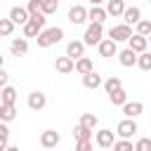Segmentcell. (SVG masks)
<instances>
[{
  "mask_svg": "<svg viewBox=\"0 0 151 151\" xmlns=\"http://www.w3.org/2000/svg\"><path fill=\"white\" fill-rule=\"evenodd\" d=\"M87 19H90V17H87V9H85L83 5H73V7L68 9V21H71V24L78 26V24H85Z\"/></svg>",
  "mask_w": 151,
  "mask_h": 151,
  "instance_id": "cell-7",
  "label": "cell"
},
{
  "mask_svg": "<svg viewBox=\"0 0 151 151\" xmlns=\"http://www.w3.org/2000/svg\"><path fill=\"white\" fill-rule=\"evenodd\" d=\"M83 85H85V87H90V90H97V87H101V85H104V80H101V76H99L97 71H90V73H85V76H83Z\"/></svg>",
  "mask_w": 151,
  "mask_h": 151,
  "instance_id": "cell-17",
  "label": "cell"
},
{
  "mask_svg": "<svg viewBox=\"0 0 151 151\" xmlns=\"http://www.w3.org/2000/svg\"><path fill=\"white\" fill-rule=\"evenodd\" d=\"M90 2H92V5H101L104 0H90Z\"/></svg>",
  "mask_w": 151,
  "mask_h": 151,
  "instance_id": "cell-39",
  "label": "cell"
},
{
  "mask_svg": "<svg viewBox=\"0 0 151 151\" xmlns=\"http://www.w3.org/2000/svg\"><path fill=\"white\" fill-rule=\"evenodd\" d=\"M137 33H142V35H151V21H146V19H142V21H137Z\"/></svg>",
  "mask_w": 151,
  "mask_h": 151,
  "instance_id": "cell-34",
  "label": "cell"
},
{
  "mask_svg": "<svg viewBox=\"0 0 151 151\" xmlns=\"http://www.w3.org/2000/svg\"><path fill=\"white\" fill-rule=\"evenodd\" d=\"M109 99H111V104H113V106H123V104L127 101V92H125L123 87H118L116 92H111V94H109Z\"/></svg>",
  "mask_w": 151,
  "mask_h": 151,
  "instance_id": "cell-24",
  "label": "cell"
},
{
  "mask_svg": "<svg viewBox=\"0 0 151 151\" xmlns=\"http://www.w3.org/2000/svg\"><path fill=\"white\" fill-rule=\"evenodd\" d=\"M142 111H144L142 101H125L123 104V116L125 118H137V116H142Z\"/></svg>",
  "mask_w": 151,
  "mask_h": 151,
  "instance_id": "cell-15",
  "label": "cell"
},
{
  "mask_svg": "<svg viewBox=\"0 0 151 151\" xmlns=\"http://www.w3.org/2000/svg\"><path fill=\"white\" fill-rule=\"evenodd\" d=\"M80 123H83L85 127H92V130H94L99 120H97V116H94V113H83V116H80Z\"/></svg>",
  "mask_w": 151,
  "mask_h": 151,
  "instance_id": "cell-31",
  "label": "cell"
},
{
  "mask_svg": "<svg viewBox=\"0 0 151 151\" xmlns=\"http://www.w3.org/2000/svg\"><path fill=\"white\" fill-rule=\"evenodd\" d=\"M106 12H109V17H123L125 2L123 0H106Z\"/></svg>",
  "mask_w": 151,
  "mask_h": 151,
  "instance_id": "cell-21",
  "label": "cell"
},
{
  "mask_svg": "<svg viewBox=\"0 0 151 151\" xmlns=\"http://www.w3.org/2000/svg\"><path fill=\"white\" fill-rule=\"evenodd\" d=\"M7 83H9V73H7V71H5V68H2V71H0V85H2V87H5V85H7Z\"/></svg>",
  "mask_w": 151,
  "mask_h": 151,
  "instance_id": "cell-38",
  "label": "cell"
},
{
  "mask_svg": "<svg viewBox=\"0 0 151 151\" xmlns=\"http://www.w3.org/2000/svg\"><path fill=\"white\" fill-rule=\"evenodd\" d=\"M149 42H151V35H149Z\"/></svg>",
  "mask_w": 151,
  "mask_h": 151,
  "instance_id": "cell-40",
  "label": "cell"
},
{
  "mask_svg": "<svg viewBox=\"0 0 151 151\" xmlns=\"http://www.w3.org/2000/svg\"><path fill=\"white\" fill-rule=\"evenodd\" d=\"M9 50H12V54H14V57L26 54V52H28V42H26V38H14V40L9 42Z\"/></svg>",
  "mask_w": 151,
  "mask_h": 151,
  "instance_id": "cell-20",
  "label": "cell"
},
{
  "mask_svg": "<svg viewBox=\"0 0 151 151\" xmlns=\"http://www.w3.org/2000/svg\"><path fill=\"white\" fill-rule=\"evenodd\" d=\"M76 71H78L80 76H85V73H90V71H94V66H92V59H87L85 54H83L80 59H76Z\"/></svg>",
  "mask_w": 151,
  "mask_h": 151,
  "instance_id": "cell-22",
  "label": "cell"
},
{
  "mask_svg": "<svg viewBox=\"0 0 151 151\" xmlns=\"http://www.w3.org/2000/svg\"><path fill=\"white\" fill-rule=\"evenodd\" d=\"M118 87H123V83H120V78H118V76H111L109 80H104V90H106L109 94H111V92H116Z\"/></svg>",
  "mask_w": 151,
  "mask_h": 151,
  "instance_id": "cell-27",
  "label": "cell"
},
{
  "mask_svg": "<svg viewBox=\"0 0 151 151\" xmlns=\"http://www.w3.org/2000/svg\"><path fill=\"white\" fill-rule=\"evenodd\" d=\"M94 142H97V146H101V149H111L113 146V142H116V137H113V130H99L97 134H94Z\"/></svg>",
  "mask_w": 151,
  "mask_h": 151,
  "instance_id": "cell-9",
  "label": "cell"
},
{
  "mask_svg": "<svg viewBox=\"0 0 151 151\" xmlns=\"http://www.w3.org/2000/svg\"><path fill=\"white\" fill-rule=\"evenodd\" d=\"M7 137H9V130L2 120V125H0V151H7Z\"/></svg>",
  "mask_w": 151,
  "mask_h": 151,
  "instance_id": "cell-32",
  "label": "cell"
},
{
  "mask_svg": "<svg viewBox=\"0 0 151 151\" xmlns=\"http://www.w3.org/2000/svg\"><path fill=\"white\" fill-rule=\"evenodd\" d=\"M61 38H64V31H61L59 26H54V28L40 31V35H38L35 40H38V47H50V45H57Z\"/></svg>",
  "mask_w": 151,
  "mask_h": 151,
  "instance_id": "cell-2",
  "label": "cell"
},
{
  "mask_svg": "<svg viewBox=\"0 0 151 151\" xmlns=\"http://www.w3.org/2000/svg\"><path fill=\"white\" fill-rule=\"evenodd\" d=\"M137 52L132 50V47H127V50H123V52H118V61H120V66H125V68H130V66H134L137 64Z\"/></svg>",
  "mask_w": 151,
  "mask_h": 151,
  "instance_id": "cell-14",
  "label": "cell"
},
{
  "mask_svg": "<svg viewBox=\"0 0 151 151\" xmlns=\"http://www.w3.org/2000/svg\"><path fill=\"white\" fill-rule=\"evenodd\" d=\"M123 19H125V24H137V21H142V9L139 7H125V12H123Z\"/></svg>",
  "mask_w": 151,
  "mask_h": 151,
  "instance_id": "cell-19",
  "label": "cell"
},
{
  "mask_svg": "<svg viewBox=\"0 0 151 151\" xmlns=\"http://www.w3.org/2000/svg\"><path fill=\"white\" fill-rule=\"evenodd\" d=\"M59 142H61V137H59V132H54V130H45V132L40 134V146H42V149H54V146H59Z\"/></svg>",
  "mask_w": 151,
  "mask_h": 151,
  "instance_id": "cell-8",
  "label": "cell"
},
{
  "mask_svg": "<svg viewBox=\"0 0 151 151\" xmlns=\"http://www.w3.org/2000/svg\"><path fill=\"white\" fill-rule=\"evenodd\" d=\"M137 66L142 71H151V52H139V59H137Z\"/></svg>",
  "mask_w": 151,
  "mask_h": 151,
  "instance_id": "cell-26",
  "label": "cell"
},
{
  "mask_svg": "<svg viewBox=\"0 0 151 151\" xmlns=\"http://www.w3.org/2000/svg\"><path fill=\"white\" fill-rule=\"evenodd\" d=\"M14 101H17V90L5 85L2 87V104H14Z\"/></svg>",
  "mask_w": 151,
  "mask_h": 151,
  "instance_id": "cell-28",
  "label": "cell"
},
{
  "mask_svg": "<svg viewBox=\"0 0 151 151\" xmlns=\"http://www.w3.org/2000/svg\"><path fill=\"white\" fill-rule=\"evenodd\" d=\"M149 149H151V139H146V137H142L134 144V151H149Z\"/></svg>",
  "mask_w": 151,
  "mask_h": 151,
  "instance_id": "cell-37",
  "label": "cell"
},
{
  "mask_svg": "<svg viewBox=\"0 0 151 151\" xmlns=\"http://www.w3.org/2000/svg\"><path fill=\"white\" fill-rule=\"evenodd\" d=\"M92 149V139H78L76 142V151H90Z\"/></svg>",
  "mask_w": 151,
  "mask_h": 151,
  "instance_id": "cell-36",
  "label": "cell"
},
{
  "mask_svg": "<svg viewBox=\"0 0 151 151\" xmlns=\"http://www.w3.org/2000/svg\"><path fill=\"white\" fill-rule=\"evenodd\" d=\"M83 40H85V45H99L104 40V26L97 24V21H90V26L85 28Z\"/></svg>",
  "mask_w": 151,
  "mask_h": 151,
  "instance_id": "cell-3",
  "label": "cell"
},
{
  "mask_svg": "<svg viewBox=\"0 0 151 151\" xmlns=\"http://www.w3.org/2000/svg\"><path fill=\"white\" fill-rule=\"evenodd\" d=\"M45 12H40V14H31V19L24 24V35L26 38H38L40 35V31H45Z\"/></svg>",
  "mask_w": 151,
  "mask_h": 151,
  "instance_id": "cell-1",
  "label": "cell"
},
{
  "mask_svg": "<svg viewBox=\"0 0 151 151\" xmlns=\"http://www.w3.org/2000/svg\"><path fill=\"white\" fill-rule=\"evenodd\" d=\"M97 47H99V57H106V59H109V57H116V54H118V47H116V40H113V38L101 40Z\"/></svg>",
  "mask_w": 151,
  "mask_h": 151,
  "instance_id": "cell-11",
  "label": "cell"
},
{
  "mask_svg": "<svg viewBox=\"0 0 151 151\" xmlns=\"http://www.w3.org/2000/svg\"><path fill=\"white\" fill-rule=\"evenodd\" d=\"M54 68H57V73H61V76H66V73H73V71H76V59H73V57H68V54H64V57H57V61H54Z\"/></svg>",
  "mask_w": 151,
  "mask_h": 151,
  "instance_id": "cell-4",
  "label": "cell"
},
{
  "mask_svg": "<svg viewBox=\"0 0 151 151\" xmlns=\"http://www.w3.org/2000/svg\"><path fill=\"white\" fill-rule=\"evenodd\" d=\"M59 9V0H42V12L45 14H54Z\"/></svg>",
  "mask_w": 151,
  "mask_h": 151,
  "instance_id": "cell-33",
  "label": "cell"
},
{
  "mask_svg": "<svg viewBox=\"0 0 151 151\" xmlns=\"http://www.w3.org/2000/svg\"><path fill=\"white\" fill-rule=\"evenodd\" d=\"M12 31H14V21L7 17V19H0V33L2 35H12Z\"/></svg>",
  "mask_w": 151,
  "mask_h": 151,
  "instance_id": "cell-30",
  "label": "cell"
},
{
  "mask_svg": "<svg viewBox=\"0 0 151 151\" xmlns=\"http://www.w3.org/2000/svg\"><path fill=\"white\" fill-rule=\"evenodd\" d=\"M134 146H132V142L127 139V137H123V139H118V142H113V151H132Z\"/></svg>",
  "mask_w": 151,
  "mask_h": 151,
  "instance_id": "cell-29",
  "label": "cell"
},
{
  "mask_svg": "<svg viewBox=\"0 0 151 151\" xmlns=\"http://www.w3.org/2000/svg\"><path fill=\"white\" fill-rule=\"evenodd\" d=\"M139 127H137V123H134V118H125V120H120L118 123V127H116V134H120V137H132L134 132H137Z\"/></svg>",
  "mask_w": 151,
  "mask_h": 151,
  "instance_id": "cell-6",
  "label": "cell"
},
{
  "mask_svg": "<svg viewBox=\"0 0 151 151\" xmlns=\"http://www.w3.org/2000/svg\"><path fill=\"white\" fill-rule=\"evenodd\" d=\"M45 104H47V97H45L42 92H38V90H35V92H31V94H28V109H31V111H42V109H45Z\"/></svg>",
  "mask_w": 151,
  "mask_h": 151,
  "instance_id": "cell-12",
  "label": "cell"
},
{
  "mask_svg": "<svg viewBox=\"0 0 151 151\" xmlns=\"http://www.w3.org/2000/svg\"><path fill=\"white\" fill-rule=\"evenodd\" d=\"M26 7H28L31 14H40V12H42V0H28Z\"/></svg>",
  "mask_w": 151,
  "mask_h": 151,
  "instance_id": "cell-35",
  "label": "cell"
},
{
  "mask_svg": "<svg viewBox=\"0 0 151 151\" xmlns=\"http://www.w3.org/2000/svg\"><path fill=\"white\" fill-rule=\"evenodd\" d=\"M87 17H90V21H97V24H104L106 21V17H109V12L101 7V5H92V9L87 12Z\"/></svg>",
  "mask_w": 151,
  "mask_h": 151,
  "instance_id": "cell-18",
  "label": "cell"
},
{
  "mask_svg": "<svg viewBox=\"0 0 151 151\" xmlns=\"http://www.w3.org/2000/svg\"><path fill=\"white\" fill-rule=\"evenodd\" d=\"M83 52H85V40H71V42L66 45V54L73 57V59H80Z\"/></svg>",
  "mask_w": 151,
  "mask_h": 151,
  "instance_id": "cell-16",
  "label": "cell"
},
{
  "mask_svg": "<svg viewBox=\"0 0 151 151\" xmlns=\"http://www.w3.org/2000/svg\"><path fill=\"white\" fill-rule=\"evenodd\" d=\"M149 2H151V0H149Z\"/></svg>",
  "mask_w": 151,
  "mask_h": 151,
  "instance_id": "cell-41",
  "label": "cell"
},
{
  "mask_svg": "<svg viewBox=\"0 0 151 151\" xmlns=\"http://www.w3.org/2000/svg\"><path fill=\"white\" fill-rule=\"evenodd\" d=\"M127 47H132V50L139 54V52H144V50L149 47V38L142 35V33H134V35H130V40H127Z\"/></svg>",
  "mask_w": 151,
  "mask_h": 151,
  "instance_id": "cell-10",
  "label": "cell"
},
{
  "mask_svg": "<svg viewBox=\"0 0 151 151\" xmlns=\"http://www.w3.org/2000/svg\"><path fill=\"white\" fill-rule=\"evenodd\" d=\"M130 35H132L130 24H118V26H111V31H109V38H113L116 42H120V40H130Z\"/></svg>",
  "mask_w": 151,
  "mask_h": 151,
  "instance_id": "cell-5",
  "label": "cell"
},
{
  "mask_svg": "<svg viewBox=\"0 0 151 151\" xmlns=\"http://www.w3.org/2000/svg\"><path fill=\"white\" fill-rule=\"evenodd\" d=\"M9 19L14 21V24H26L28 19H31V12H28V7H12L9 9Z\"/></svg>",
  "mask_w": 151,
  "mask_h": 151,
  "instance_id": "cell-13",
  "label": "cell"
},
{
  "mask_svg": "<svg viewBox=\"0 0 151 151\" xmlns=\"http://www.w3.org/2000/svg\"><path fill=\"white\" fill-rule=\"evenodd\" d=\"M14 116H17L14 104H0V120L9 123V120H14Z\"/></svg>",
  "mask_w": 151,
  "mask_h": 151,
  "instance_id": "cell-23",
  "label": "cell"
},
{
  "mask_svg": "<svg viewBox=\"0 0 151 151\" xmlns=\"http://www.w3.org/2000/svg\"><path fill=\"white\" fill-rule=\"evenodd\" d=\"M73 137H76V142H78V139H92V127H85V125L80 123V125L73 130Z\"/></svg>",
  "mask_w": 151,
  "mask_h": 151,
  "instance_id": "cell-25",
  "label": "cell"
}]
</instances>
